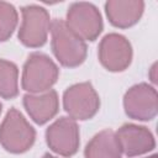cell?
Masks as SVG:
<instances>
[{
  "mask_svg": "<svg viewBox=\"0 0 158 158\" xmlns=\"http://www.w3.org/2000/svg\"><path fill=\"white\" fill-rule=\"evenodd\" d=\"M51 47L54 57L60 65L67 68H77L84 63L88 54L85 41L73 33L60 19L51 22Z\"/></svg>",
  "mask_w": 158,
  "mask_h": 158,
  "instance_id": "cell-1",
  "label": "cell"
},
{
  "mask_svg": "<svg viewBox=\"0 0 158 158\" xmlns=\"http://www.w3.org/2000/svg\"><path fill=\"white\" fill-rule=\"evenodd\" d=\"M57 64L44 53H31L22 68L21 86L28 94H41L49 90L58 80Z\"/></svg>",
  "mask_w": 158,
  "mask_h": 158,
  "instance_id": "cell-2",
  "label": "cell"
},
{
  "mask_svg": "<svg viewBox=\"0 0 158 158\" xmlns=\"http://www.w3.org/2000/svg\"><path fill=\"white\" fill-rule=\"evenodd\" d=\"M36 141V130L25 116L15 107H11L0 125V144L14 154H21L31 149Z\"/></svg>",
  "mask_w": 158,
  "mask_h": 158,
  "instance_id": "cell-3",
  "label": "cell"
},
{
  "mask_svg": "<svg viewBox=\"0 0 158 158\" xmlns=\"http://www.w3.org/2000/svg\"><path fill=\"white\" fill-rule=\"evenodd\" d=\"M64 22L67 27L83 41H95L104 30L102 16L99 9L86 1L70 4Z\"/></svg>",
  "mask_w": 158,
  "mask_h": 158,
  "instance_id": "cell-4",
  "label": "cell"
},
{
  "mask_svg": "<svg viewBox=\"0 0 158 158\" xmlns=\"http://www.w3.org/2000/svg\"><path fill=\"white\" fill-rule=\"evenodd\" d=\"M63 109L70 118L86 121L98 114L100 98L91 83H77L64 90Z\"/></svg>",
  "mask_w": 158,
  "mask_h": 158,
  "instance_id": "cell-5",
  "label": "cell"
},
{
  "mask_svg": "<svg viewBox=\"0 0 158 158\" xmlns=\"http://www.w3.org/2000/svg\"><path fill=\"white\" fill-rule=\"evenodd\" d=\"M22 22L17 33L19 41L28 48H40L46 44L51 30L49 12L40 5L21 7Z\"/></svg>",
  "mask_w": 158,
  "mask_h": 158,
  "instance_id": "cell-6",
  "label": "cell"
},
{
  "mask_svg": "<svg viewBox=\"0 0 158 158\" xmlns=\"http://www.w3.org/2000/svg\"><path fill=\"white\" fill-rule=\"evenodd\" d=\"M98 57L101 65L112 73L126 70L133 57L130 41L120 33H107L102 37L98 48Z\"/></svg>",
  "mask_w": 158,
  "mask_h": 158,
  "instance_id": "cell-7",
  "label": "cell"
},
{
  "mask_svg": "<svg viewBox=\"0 0 158 158\" xmlns=\"http://www.w3.org/2000/svg\"><path fill=\"white\" fill-rule=\"evenodd\" d=\"M125 114L137 121H151L158 112V94L147 83L132 85L123 95Z\"/></svg>",
  "mask_w": 158,
  "mask_h": 158,
  "instance_id": "cell-8",
  "label": "cell"
},
{
  "mask_svg": "<svg viewBox=\"0 0 158 158\" xmlns=\"http://www.w3.org/2000/svg\"><path fill=\"white\" fill-rule=\"evenodd\" d=\"M46 143L49 149L62 157L74 156L80 146L79 126L75 120L62 116L46 130Z\"/></svg>",
  "mask_w": 158,
  "mask_h": 158,
  "instance_id": "cell-9",
  "label": "cell"
},
{
  "mask_svg": "<svg viewBox=\"0 0 158 158\" xmlns=\"http://www.w3.org/2000/svg\"><path fill=\"white\" fill-rule=\"evenodd\" d=\"M115 133L121 152L128 158L146 154L156 148L154 136L146 126L123 123Z\"/></svg>",
  "mask_w": 158,
  "mask_h": 158,
  "instance_id": "cell-10",
  "label": "cell"
},
{
  "mask_svg": "<svg viewBox=\"0 0 158 158\" xmlns=\"http://www.w3.org/2000/svg\"><path fill=\"white\" fill-rule=\"evenodd\" d=\"M23 107L37 125H44L59 111V98L56 90L49 89L41 94H25L22 98Z\"/></svg>",
  "mask_w": 158,
  "mask_h": 158,
  "instance_id": "cell-11",
  "label": "cell"
},
{
  "mask_svg": "<svg viewBox=\"0 0 158 158\" xmlns=\"http://www.w3.org/2000/svg\"><path fill=\"white\" fill-rule=\"evenodd\" d=\"M144 11L142 0H109L105 2V12L109 22L118 28H128L136 25Z\"/></svg>",
  "mask_w": 158,
  "mask_h": 158,
  "instance_id": "cell-12",
  "label": "cell"
},
{
  "mask_svg": "<svg viewBox=\"0 0 158 158\" xmlns=\"http://www.w3.org/2000/svg\"><path fill=\"white\" fill-rule=\"evenodd\" d=\"M85 158H121L122 152L112 130H102L96 133L84 148Z\"/></svg>",
  "mask_w": 158,
  "mask_h": 158,
  "instance_id": "cell-13",
  "label": "cell"
},
{
  "mask_svg": "<svg viewBox=\"0 0 158 158\" xmlns=\"http://www.w3.org/2000/svg\"><path fill=\"white\" fill-rule=\"evenodd\" d=\"M19 95V68L14 62L0 59V96L10 100Z\"/></svg>",
  "mask_w": 158,
  "mask_h": 158,
  "instance_id": "cell-14",
  "label": "cell"
},
{
  "mask_svg": "<svg viewBox=\"0 0 158 158\" xmlns=\"http://www.w3.org/2000/svg\"><path fill=\"white\" fill-rule=\"evenodd\" d=\"M19 22V14L15 6L0 1V42H6L12 36Z\"/></svg>",
  "mask_w": 158,
  "mask_h": 158,
  "instance_id": "cell-15",
  "label": "cell"
},
{
  "mask_svg": "<svg viewBox=\"0 0 158 158\" xmlns=\"http://www.w3.org/2000/svg\"><path fill=\"white\" fill-rule=\"evenodd\" d=\"M42 158H57V157H54V156H52V154H49V153H44Z\"/></svg>",
  "mask_w": 158,
  "mask_h": 158,
  "instance_id": "cell-16",
  "label": "cell"
},
{
  "mask_svg": "<svg viewBox=\"0 0 158 158\" xmlns=\"http://www.w3.org/2000/svg\"><path fill=\"white\" fill-rule=\"evenodd\" d=\"M146 158H158L157 154H153V156H149V157H146Z\"/></svg>",
  "mask_w": 158,
  "mask_h": 158,
  "instance_id": "cell-17",
  "label": "cell"
},
{
  "mask_svg": "<svg viewBox=\"0 0 158 158\" xmlns=\"http://www.w3.org/2000/svg\"><path fill=\"white\" fill-rule=\"evenodd\" d=\"M1 111H2V105H1V102H0V114H1Z\"/></svg>",
  "mask_w": 158,
  "mask_h": 158,
  "instance_id": "cell-18",
  "label": "cell"
}]
</instances>
